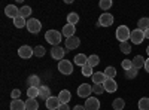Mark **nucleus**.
<instances>
[{
  "instance_id": "aec40b11",
  "label": "nucleus",
  "mask_w": 149,
  "mask_h": 110,
  "mask_svg": "<svg viewBox=\"0 0 149 110\" xmlns=\"http://www.w3.org/2000/svg\"><path fill=\"white\" fill-rule=\"evenodd\" d=\"M27 85H29V88H30V86H36V88H40V86H42L39 76H36V75H31V76L27 77Z\"/></svg>"
},
{
  "instance_id": "20e7f679",
  "label": "nucleus",
  "mask_w": 149,
  "mask_h": 110,
  "mask_svg": "<svg viewBox=\"0 0 149 110\" xmlns=\"http://www.w3.org/2000/svg\"><path fill=\"white\" fill-rule=\"evenodd\" d=\"M27 30L31 33V34H36V33H39L42 30V24L39 19H36V18H30L27 21Z\"/></svg>"
},
{
  "instance_id": "b1692460",
  "label": "nucleus",
  "mask_w": 149,
  "mask_h": 110,
  "mask_svg": "<svg viewBox=\"0 0 149 110\" xmlns=\"http://www.w3.org/2000/svg\"><path fill=\"white\" fill-rule=\"evenodd\" d=\"M137 28L139 30H142V31H145V30H148L149 28V18H140L139 19V22H137Z\"/></svg>"
},
{
  "instance_id": "5701e85b",
  "label": "nucleus",
  "mask_w": 149,
  "mask_h": 110,
  "mask_svg": "<svg viewBox=\"0 0 149 110\" xmlns=\"http://www.w3.org/2000/svg\"><path fill=\"white\" fill-rule=\"evenodd\" d=\"M26 107H27V110H37L39 109V103H37L36 98H27L26 100Z\"/></svg>"
},
{
  "instance_id": "39448f33",
  "label": "nucleus",
  "mask_w": 149,
  "mask_h": 110,
  "mask_svg": "<svg viewBox=\"0 0 149 110\" xmlns=\"http://www.w3.org/2000/svg\"><path fill=\"white\" fill-rule=\"evenodd\" d=\"M145 39H146V37H145V33H143L142 30L136 28V30H133V31H131V36H130L131 43H134V45H140Z\"/></svg>"
},
{
  "instance_id": "79ce46f5",
  "label": "nucleus",
  "mask_w": 149,
  "mask_h": 110,
  "mask_svg": "<svg viewBox=\"0 0 149 110\" xmlns=\"http://www.w3.org/2000/svg\"><path fill=\"white\" fill-rule=\"evenodd\" d=\"M143 68H145V70H146V71L149 73V58H148V59L145 61V67H143Z\"/></svg>"
},
{
  "instance_id": "a878e982",
  "label": "nucleus",
  "mask_w": 149,
  "mask_h": 110,
  "mask_svg": "<svg viewBox=\"0 0 149 110\" xmlns=\"http://www.w3.org/2000/svg\"><path fill=\"white\" fill-rule=\"evenodd\" d=\"M78 21H79V15L76 14V12H70V14L67 15V24L74 26V24H78Z\"/></svg>"
},
{
  "instance_id": "f257e3e1",
  "label": "nucleus",
  "mask_w": 149,
  "mask_h": 110,
  "mask_svg": "<svg viewBox=\"0 0 149 110\" xmlns=\"http://www.w3.org/2000/svg\"><path fill=\"white\" fill-rule=\"evenodd\" d=\"M61 34L60 31H57V30H48L46 33H45V39H46V42L49 43V45H52V46H58L60 43H61Z\"/></svg>"
},
{
  "instance_id": "4c0bfd02",
  "label": "nucleus",
  "mask_w": 149,
  "mask_h": 110,
  "mask_svg": "<svg viewBox=\"0 0 149 110\" xmlns=\"http://www.w3.org/2000/svg\"><path fill=\"white\" fill-rule=\"evenodd\" d=\"M98 6H100V9H103V10H107V9L112 8V0H102Z\"/></svg>"
},
{
  "instance_id": "1a4fd4ad",
  "label": "nucleus",
  "mask_w": 149,
  "mask_h": 110,
  "mask_svg": "<svg viewBox=\"0 0 149 110\" xmlns=\"http://www.w3.org/2000/svg\"><path fill=\"white\" fill-rule=\"evenodd\" d=\"M84 106H85V110H98L100 109V101L95 97H90V98H86Z\"/></svg>"
},
{
  "instance_id": "7ed1b4c3",
  "label": "nucleus",
  "mask_w": 149,
  "mask_h": 110,
  "mask_svg": "<svg viewBox=\"0 0 149 110\" xmlns=\"http://www.w3.org/2000/svg\"><path fill=\"white\" fill-rule=\"evenodd\" d=\"M58 71L63 73V75H72L73 73V64L70 63L69 59H61L58 61Z\"/></svg>"
},
{
  "instance_id": "6ab92c4d",
  "label": "nucleus",
  "mask_w": 149,
  "mask_h": 110,
  "mask_svg": "<svg viewBox=\"0 0 149 110\" xmlns=\"http://www.w3.org/2000/svg\"><path fill=\"white\" fill-rule=\"evenodd\" d=\"M131 61H133V67L137 68V70H140L142 67H145V61H146V59H145L142 55H136Z\"/></svg>"
},
{
  "instance_id": "c9c22d12",
  "label": "nucleus",
  "mask_w": 149,
  "mask_h": 110,
  "mask_svg": "<svg viewBox=\"0 0 149 110\" xmlns=\"http://www.w3.org/2000/svg\"><path fill=\"white\" fill-rule=\"evenodd\" d=\"M93 92H94V94H97V95L103 94V92H104L103 85H100V83H93Z\"/></svg>"
},
{
  "instance_id": "c03bdc74",
  "label": "nucleus",
  "mask_w": 149,
  "mask_h": 110,
  "mask_svg": "<svg viewBox=\"0 0 149 110\" xmlns=\"http://www.w3.org/2000/svg\"><path fill=\"white\" fill-rule=\"evenodd\" d=\"M143 33H145V37H146V39H149V28H148V30H145Z\"/></svg>"
},
{
  "instance_id": "72a5a7b5",
  "label": "nucleus",
  "mask_w": 149,
  "mask_h": 110,
  "mask_svg": "<svg viewBox=\"0 0 149 110\" xmlns=\"http://www.w3.org/2000/svg\"><path fill=\"white\" fill-rule=\"evenodd\" d=\"M119 48H121V52H122V54H130V52H131V45H130L128 42L119 43Z\"/></svg>"
},
{
  "instance_id": "7c9ffc66",
  "label": "nucleus",
  "mask_w": 149,
  "mask_h": 110,
  "mask_svg": "<svg viewBox=\"0 0 149 110\" xmlns=\"http://www.w3.org/2000/svg\"><path fill=\"white\" fill-rule=\"evenodd\" d=\"M137 106H139V110H149V98H148V97L140 98Z\"/></svg>"
},
{
  "instance_id": "6e6552de",
  "label": "nucleus",
  "mask_w": 149,
  "mask_h": 110,
  "mask_svg": "<svg viewBox=\"0 0 149 110\" xmlns=\"http://www.w3.org/2000/svg\"><path fill=\"white\" fill-rule=\"evenodd\" d=\"M112 24H113V15L112 14L104 12V14H102L100 18H98V26H102V27H110Z\"/></svg>"
},
{
  "instance_id": "37998d69",
  "label": "nucleus",
  "mask_w": 149,
  "mask_h": 110,
  "mask_svg": "<svg viewBox=\"0 0 149 110\" xmlns=\"http://www.w3.org/2000/svg\"><path fill=\"white\" fill-rule=\"evenodd\" d=\"M73 110H85V106H79V104H78V106L73 107Z\"/></svg>"
},
{
  "instance_id": "9d476101",
  "label": "nucleus",
  "mask_w": 149,
  "mask_h": 110,
  "mask_svg": "<svg viewBox=\"0 0 149 110\" xmlns=\"http://www.w3.org/2000/svg\"><path fill=\"white\" fill-rule=\"evenodd\" d=\"M5 15L12 18V19H15L17 17H19V9L15 6V5H8L5 8Z\"/></svg>"
},
{
  "instance_id": "ea45409f",
  "label": "nucleus",
  "mask_w": 149,
  "mask_h": 110,
  "mask_svg": "<svg viewBox=\"0 0 149 110\" xmlns=\"http://www.w3.org/2000/svg\"><path fill=\"white\" fill-rule=\"evenodd\" d=\"M10 97H12V100H19V97H21V91L19 89H14L10 92Z\"/></svg>"
},
{
  "instance_id": "e433bc0d",
  "label": "nucleus",
  "mask_w": 149,
  "mask_h": 110,
  "mask_svg": "<svg viewBox=\"0 0 149 110\" xmlns=\"http://www.w3.org/2000/svg\"><path fill=\"white\" fill-rule=\"evenodd\" d=\"M137 71H139V70L134 68V67L130 68L128 71H125V77H127V79H134L136 76H137Z\"/></svg>"
},
{
  "instance_id": "dca6fc26",
  "label": "nucleus",
  "mask_w": 149,
  "mask_h": 110,
  "mask_svg": "<svg viewBox=\"0 0 149 110\" xmlns=\"http://www.w3.org/2000/svg\"><path fill=\"white\" fill-rule=\"evenodd\" d=\"M74 31H76V27L72 26V24H66V26L63 27V31H61V34L66 36V37H73L74 36Z\"/></svg>"
},
{
  "instance_id": "ddd939ff",
  "label": "nucleus",
  "mask_w": 149,
  "mask_h": 110,
  "mask_svg": "<svg viewBox=\"0 0 149 110\" xmlns=\"http://www.w3.org/2000/svg\"><path fill=\"white\" fill-rule=\"evenodd\" d=\"M81 45V40H79V37H76V36H73V37H69V39H66V48L69 51H72V49H76V48Z\"/></svg>"
},
{
  "instance_id": "c756f323",
  "label": "nucleus",
  "mask_w": 149,
  "mask_h": 110,
  "mask_svg": "<svg viewBox=\"0 0 149 110\" xmlns=\"http://www.w3.org/2000/svg\"><path fill=\"white\" fill-rule=\"evenodd\" d=\"M103 73H104V76H106L107 79H113V77L116 76V68H115V67H106Z\"/></svg>"
},
{
  "instance_id": "393cba45",
  "label": "nucleus",
  "mask_w": 149,
  "mask_h": 110,
  "mask_svg": "<svg viewBox=\"0 0 149 110\" xmlns=\"http://www.w3.org/2000/svg\"><path fill=\"white\" fill-rule=\"evenodd\" d=\"M14 26H15L17 28L27 27V21H26V18H22V17H17V18L14 19Z\"/></svg>"
},
{
  "instance_id": "f03ea898",
  "label": "nucleus",
  "mask_w": 149,
  "mask_h": 110,
  "mask_svg": "<svg viewBox=\"0 0 149 110\" xmlns=\"http://www.w3.org/2000/svg\"><path fill=\"white\" fill-rule=\"evenodd\" d=\"M115 36H116V39L122 43V42H128L130 39V36H131V30L127 27V26H119L115 31Z\"/></svg>"
},
{
  "instance_id": "a18cd8bd",
  "label": "nucleus",
  "mask_w": 149,
  "mask_h": 110,
  "mask_svg": "<svg viewBox=\"0 0 149 110\" xmlns=\"http://www.w3.org/2000/svg\"><path fill=\"white\" fill-rule=\"evenodd\" d=\"M146 52H148V57H149V46L146 48Z\"/></svg>"
},
{
  "instance_id": "f3484780",
  "label": "nucleus",
  "mask_w": 149,
  "mask_h": 110,
  "mask_svg": "<svg viewBox=\"0 0 149 110\" xmlns=\"http://www.w3.org/2000/svg\"><path fill=\"white\" fill-rule=\"evenodd\" d=\"M10 110H27L26 101H22L21 98H19V100H12V103H10Z\"/></svg>"
},
{
  "instance_id": "2eb2a0df",
  "label": "nucleus",
  "mask_w": 149,
  "mask_h": 110,
  "mask_svg": "<svg viewBox=\"0 0 149 110\" xmlns=\"http://www.w3.org/2000/svg\"><path fill=\"white\" fill-rule=\"evenodd\" d=\"M70 98H72V94H70L69 89H63V91L58 94V100H60L61 104H69Z\"/></svg>"
},
{
  "instance_id": "473e14b6",
  "label": "nucleus",
  "mask_w": 149,
  "mask_h": 110,
  "mask_svg": "<svg viewBox=\"0 0 149 110\" xmlns=\"http://www.w3.org/2000/svg\"><path fill=\"white\" fill-rule=\"evenodd\" d=\"M27 95H29V98H36V97H39V88L30 86L27 89Z\"/></svg>"
},
{
  "instance_id": "bb28decb",
  "label": "nucleus",
  "mask_w": 149,
  "mask_h": 110,
  "mask_svg": "<svg viewBox=\"0 0 149 110\" xmlns=\"http://www.w3.org/2000/svg\"><path fill=\"white\" fill-rule=\"evenodd\" d=\"M98 64H100V57H98V55L93 54V55L88 57V66L95 67V66H98Z\"/></svg>"
},
{
  "instance_id": "423d86ee",
  "label": "nucleus",
  "mask_w": 149,
  "mask_h": 110,
  "mask_svg": "<svg viewBox=\"0 0 149 110\" xmlns=\"http://www.w3.org/2000/svg\"><path fill=\"white\" fill-rule=\"evenodd\" d=\"M18 55L22 59H29V58H31L34 55V48H31L29 45H24V46H21L18 49Z\"/></svg>"
},
{
  "instance_id": "58836bf2",
  "label": "nucleus",
  "mask_w": 149,
  "mask_h": 110,
  "mask_svg": "<svg viewBox=\"0 0 149 110\" xmlns=\"http://www.w3.org/2000/svg\"><path fill=\"white\" fill-rule=\"evenodd\" d=\"M121 66H122V68L125 70V71H128L130 68H133V61L131 59H124L122 63H121Z\"/></svg>"
},
{
  "instance_id": "f8f14e48",
  "label": "nucleus",
  "mask_w": 149,
  "mask_h": 110,
  "mask_svg": "<svg viewBox=\"0 0 149 110\" xmlns=\"http://www.w3.org/2000/svg\"><path fill=\"white\" fill-rule=\"evenodd\" d=\"M103 88H104V91L106 92H115L116 89H118V83L115 82V79H106L104 80V83H103Z\"/></svg>"
},
{
  "instance_id": "2f4dec72",
  "label": "nucleus",
  "mask_w": 149,
  "mask_h": 110,
  "mask_svg": "<svg viewBox=\"0 0 149 110\" xmlns=\"http://www.w3.org/2000/svg\"><path fill=\"white\" fill-rule=\"evenodd\" d=\"M30 15H31V8H30V6H22V8L19 9V17L27 18V17H30Z\"/></svg>"
},
{
  "instance_id": "a19ab883",
  "label": "nucleus",
  "mask_w": 149,
  "mask_h": 110,
  "mask_svg": "<svg viewBox=\"0 0 149 110\" xmlns=\"http://www.w3.org/2000/svg\"><path fill=\"white\" fill-rule=\"evenodd\" d=\"M70 107H69V104H60V107H58V110H69Z\"/></svg>"
},
{
  "instance_id": "cd10ccee",
  "label": "nucleus",
  "mask_w": 149,
  "mask_h": 110,
  "mask_svg": "<svg viewBox=\"0 0 149 110\" xmlns=\"http://www.w3.org/2000/svg\"><path fill=\"white\" fill-rule=\"evenodd\" d=\"M112 107H113V110H122L124 107H125V101H124L122 98H116V100H113V103H112Z\"/></svg>"
},
{
  "instance_id": "4468645a",
  "label": "nucleus",
  "mask_w": 149,
  "mask_h": 110,
  "mask_svg": "<svg viewBox=\"0 0 149 110\" xmlns=\"http://www.w3.org/2000/svg\"><path fill=\"white\" fill-rule=\"evenodd\" d=\"M64 54H66V51L63 49V48H60V46H54L52 49H51L52 58L54 59H58V61H61V59L64 58Z\"/></svg>"
},
{
  "instance_id": "a211bd4d",
  "label": "nucleus",
  "mask_w": 149,
  "mask_h": 110,
  "mask_svg": "<svg viewBox=\"0 0 149 110\" xmlns=\"http://www.w3.org/2000/svg\"><path fill=\"white\" fill-rule=\"evenodd\" d=\"M39 97H40L42 100H45V101L49 98V97H52V95H51V89H49V86H46V85H42V86L39 88Z\"/></svg>"
},
{
  "instance_id": "412c9836",
  "label": "nucleus",
  "mask_w": 149,
  "mask_h": 110,
  "mask_svg": "<svg viewBox=\"0 0 149 110\" xmlns=\"http://www.w3.org/2000/svg\"><path fill=\"white\" fill-rule=\"evenodd\" d=\"M74 64L79 66V67H84L88 64V57L84 55V54H78L76 57H74Z\"/></svg>"
},
{
  "instance_id": "9b49d317",
  "label": "nucleus",
  "mask_w": 149,
  "mask_h": 110,
  "mask_svg": "<svg viewBox=\"0 0 149 110\" xmlns=\"http://www.w3.org/2000/svg\"><path fill=\"white\" fill-rule=\"evenodd\" d=\"M45 104H46V109L48 110H58V107H60V100H58V97H49V98L45 101Z\"/></svg>"
},
{
  "instance_id": "0eeeda50",
  "label": "nucleus",
  "mask_w": 149,
  "mask_h": 110,
  "mask_svg": "<svg viewBox=\"0 0 149 110\" xmlns=\"http://www.w3.org/2000/svg\"><path fill=\"white\" fill-rule=\"evenodd\" d=\"M91 92H93V86L90 83H82L78 88V95L81 97V98H90Z\"/></svg>"
},
{
  "instance_id": "4be33fe9",
  "label": "nucleus",
  "mask_w": 149,
  "mask_h": 110,
  "mask_svg": "<svg viewBox=\"0 0 149 110\" xmlns=\"http://www.w3.org/2000/svg\"><path fill=\"white\" fill-rule=\"evenodd\" d=\"M91 77H93V83H100V85H103L104 80L107 79V77L104 76V73H103V71H97V73H94Z\"/></svg>"
},
{
  "instance_id": "c85d7f7f",
  "label": "nucleus",
  "mask_w": 149,
  "mask_h": 110,
  "mask_svg": "<svg viewBox=\"0 0 149 110\" xmlns=\"http://www.w3.org/2000/svg\"><path fill=\"white\" fill-rule=\"evenodd\" d=\"M45 54H46L45 46H42V45H37V46L34 48V57H37V58H42V57H45Z\"/></svg>"
},
{
  "instance_id": "f704fd0d",
  "label": "nucleus",
  "mask_w": 149,
  "mask_h": 110,
  "mask_svg": "<svg viewBox=\"0 0 149 110\" xmlns=\"http://www.w3.org/2000/svg\"><path fill=\"white\" fill-rule=\"evenodd\" d=\"M81 68H82V75H84L85 77H90V76H93V75H94V73H93V67H91V66H88V64L84 66V67H81Z\"/></svg>"
}]
</instances>
